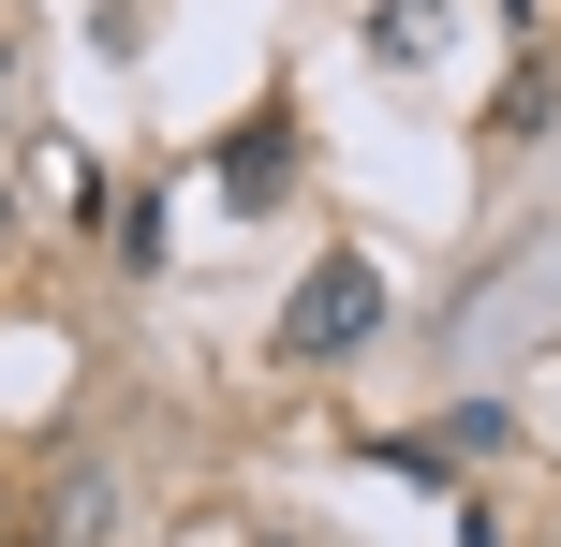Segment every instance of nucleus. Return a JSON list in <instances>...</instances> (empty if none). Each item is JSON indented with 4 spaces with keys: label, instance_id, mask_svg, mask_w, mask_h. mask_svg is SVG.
<instances>
[{
    "label": "nucleus",
    "instance_id": "obj_1",
    "mask_svg": "<svg viewBox=\"0 0 561 547\" xmlns=\"http://www.w3.org/2000/svg\"><path fill=\"white\" fill-rule=\"evenodd\" d=\"M369 326H385V266L369 252H325L296 296H280V355H355Z\"/></svg>",
    "mask_w": 561,
    "mask_h": 547
},
{
    "label": "nucleus",
    "instance_id": "obj_2",
    "mask_svg": "<svg viewBox=\"0 0 561 547\" xmlns=\"http://www.w3.org/2000/svg\"><path fill=\"white\" fill-rule=\"evenodd\" d=\"M280 178H296V118H237V134H222V193L237 207H280Z\"/></svg>",
    "mask_w": 561,
    "mask_h": 547
},
{
    "label": "nucleus",
    "instance_id": "obj_3",
    "mask_svg": "<svg viewBox=\"0 0 561 547\" xmlns=\"http://www.w3.org/2000/svg\"><path fill=\"white\" fill-rule=\"evenodd\" d=\"M369 45H385V59H444V0H385Z\"/></svg>",
    "mask_w": 561,
    "mask_h": 547
}]
</instances>
